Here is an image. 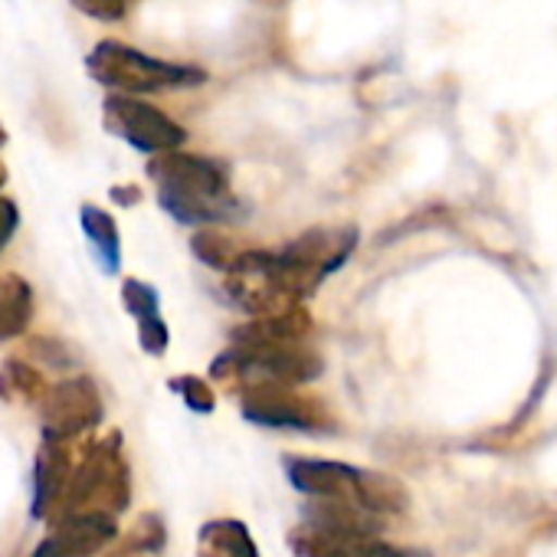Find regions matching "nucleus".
I'll list each match as a JSON object with an SVG mask.
<instances>
[{"label": "nucleus", "mask_w": 557, "mask_h": 557, "mask_svg": "<svg viewBox=\"0 0 557 557\" xmlns=\"http://www.w3.org/2000/svg\"><path fill=\"white\" fill-rule=\"evenodd\" d=\"M312 322L299 309L278 319H249L230 335V348L210 364L216 381L249 384H309L322 374V355L309 345Z\"/></svg>", "instance_id": "obj_1"}, {"label": "nucleus", "mask_w": 557, "mask_h": 557, "mask_svg": "<svg viewBox=\"0 0 557 557\" xmlns=\"http://www.w3.org/2000/svg\"><path fill=\"white\" fill-rule=\"evenodd\" d=\"M148 177L158 184V203L181 223L203 226L243 216L230 187V171L213 158L168 151L148 164Z\"/></svg>", "instance_id": "obj_2"}, {"label": "nucleus", "mask_w": 557, "mask_h": 557, "mask_svg": "<svg viewBox=\"0 0 557 557\" xmlns=\"http://www.w3.org/2000/svg\"><path fill=\"white\" fill-rule=\"evenodd\" d=\"M286 472L289 482L315 502L358 508L374 518L404 515L410 508V492L404 488V482L384 472H368L348 462L302 459V456L286 459Z\"/></svg>", "instance_id": "obj_3"}, {"label": "nucleus", "mask_w": 557, "mask_h": 557, "mask_svg": "<svg viewBox=\"0 0 557 557\" xmlns=\"http://www.w3.org/2000/svg\"><path fill=\"white\" fill-rule=\"evenodd\" d=\"M381 531L384 518L345 505L312 502L306 521L289 531V547L296 557H423L387 544Z\"/></svg>", "instance_id": "obj_4"}, {"label": "nucleus", "mask_w": 557, "mask_h": 557, "mask_svg": "<svg viewBox=\"0 0 557 557\" xmlns=\"http://www.w3.org/2000/svg\"><path fill=\"white\" fill-rule=\"evenodd\" d=\"M86 70L96 83L106 89H115L122 96H141V92H161V89H184L207 83V73L200 66L168 63L154 60L135 47H125L119 40H102L86 57Z\"/></svg>", "instance_id": "obj_5"}, {"label": "nucleus", "mask_w": 557, "mask_h": 557, "mask_svg": "<svg viewBox=\"0 0 557 557\" xmlns=\"http://www.w3.org/2000/svg\"><path fill=\"white\" fill-rule=\"evenodd\" d=\"M128 498H132V475H128L125 453H122V436L112 433L92 443L83 462L76 466L57 521L70 515H112L115 518L119 511L128 508Z\"/></svg>", "instance_id": "obj_6"}, {"label": "nucleus", "mask_w": 557, "mask_h": 557, "mask_svg": "<svg viewBox=\"0 0 557 557\" xmlns=\"http://www.w3.org/2000/svg\"><path fill=\"white\" fill-rule=\"evenodd\" d=\"M358 246L355 226H315L283 249H275V272L283 286L306 302L332 272H338Z\"/></svg>", "instance_id": "obj_7"}, {"label": "nucleus", "mask_w": 557, "mask_h": 557, "mask_svg": "<svg viewBox=\"0 0 557 557\" xmlns=\"http://www.w3.org/2000/svg\"><path fill=\"white\" fill-rule=\"evenodd\" d=\"M239 410L249 423L272 430H302V433H329L335 430V417L329 407L302 394L289 384H249L239 387Z\"/></svg>", "instance_id": "obj_8"}, {"label": "nucleus", "mask_w": 557, "mask_h": 557, "mask_svg": "<svg viewBox=\"0 0 557 557\" xmlns=\"http://www.w3.org/2000/svg\"><path fill=\"white\" fill-rule=\"evenodd\" d=\"M102 119L115 138H122L135 151H145L154 158L177 151L187 141V132L171 115H164L161 109H154L141 99H132V96H109L102 106Z\"/></svg>", "instance_id": "obj_9"}, {"label": "nucleus", "mask_w": 557, "mask_h": 557, "mask_svg": "<svg viewBox=\"0 0 557 557\" xmlns=\"http://www.w3.org/2000/svg\"><path fill=\"white\" fill-rule=\"evenodd\" d=\"M40 417H44V440L66 443V440L92 430L102 420L99 387L89 377L60 381L53 391H47V397L40 404Z\"/></svg>", "instance_id": "obj_10"}, {"label": "nucleus", "mask_w": 557, "mask_h": 557, "mask_svg": "<svg viewBox=\"0 0 557 557\" xmlns=\"http://www.w3.org/2000/svg\"><path fill=\"white\" fill-rule=\"evenodd\" d=\"M119 524L112 515H70L53 524L50 537L37 544L34 557H96L115 541Z\"/></svg>", "instance_id": "obj_11"}, {"label": "nucleus", "mask_w": 557, "mask_h": 557, "mask_svg": "<svg viewBox=\"0 0 557 557\" xmlns=\"http://www.w3.org/2000/svg\"><path fill=\"white\" fill-rule=\"evenodd\" d=\"M73 472H76V466L70 459L66 443L44 440L40 456H37V479H34V518L57 524L66 492H70V482H73Z\"/></svg>", "instance_id": "obj_12"}, {"label": "nucleus", "mask_w": 557, "mask_h": 557, "mask_svg": "<svg viewBox=\"0 0 557 557\" xmlns=\"http://www.w3.org/2000/svg\"><path fill=\"white\" fill-rule=\"evenodd\" d=\"M122 302H125V309L138 322V342H141V348L148 355L161 358L168 351L171 335H168V325L161 319V302H158L154 286L141 283V278H125V283H122Z\"/></svg>", "instance_id": "obj_13"}, {"label": "nucleus", "mask_w": 557, "mask_h": 557, "mask_svg": "<svg viewBox=\"0 0 557 557\" xmlns=\"http://www.w3.org/2000/svg\"><path fill=\"white\" fill-rule=\"evenodd\" d=\"M197 554L200 557H259V547H256V541L243 521L216 518V521H207L200 528Z\"/></svg>", "instance_id": "obj_14"}, {"label": "nucleus", "mask_w": 557, "mask_h": 557, "mask_svg": "<svg viewBox=\"0 0 557 557\" xmlns=\"http://www.w3.org/2000/svg\"><path fill=\"white\" fill-rule=\"evenodd\" d=\"M34 319V289L24 275H0V342H11L27 332Z\"/></svg>", "instance_id": "obj_15"}, {"label": "nucleus", "mask_w": 557, "mask_h": 557, "mask_svg": "<svg viewBox=\"0 0 557 557\" xmlns=\"http://www.w3.org/2000/svg\"><path fill=\"white\" fill-rule=\"evenodd\" d=\"M79 220H83V230H86L96 256L102 259V269L119 272V265H122V239H119V226H115L112 213H106L102 207L83 203Z\"/></svg>", "instance_id": "obj_16"}, {"label": "nucleus", "mask_w": 557, "mask_h": 557, "mask_svg": "<svg viewBox=\"0 0 557 557\" xmlns=\"http://www.w3.org/2000/svg\"><path fill=\"white\" fill-rule=\"evenodd\" d=\"M190 249L200 262H207L210 269H220V272H230L239 256L249 249V246H239L236 239L223 236V233H213V230H203L190 239Z\"/></svg>", "instance_id": "obj_17"}, {"label": "nucleus", "mask_w": 557, "mask_h": 557, "mask_svg": "<svg viewBox=\"0 0 557 557\" xmlns=\"http://www.w3.org/2000/svg\"><path fill=\"white\" fill-rule=\"evenodd\" d=\"M0 394H4V400H14V397H40L44 400V381L34 368L8 361L4 371H0Z\"/></svg>", "instance_id": "obj_18"}, {"label": "nucleus", "mask_w": 557, "mask_h": 557, "mask_svg": "<svg viewBox=\"0 0 557 557\" xmlns=\"http://www.w3.org/2000/svg\"><path fill=\"white\" fill-rule=\"evenodd\" d=\"M171 391L181 394V400H184L190 410H197V413H210V410L216 407L213 391H210L207 381H200V377H174V381H171Z\"/></svg>", "instance_id": "obj_19"}, {"label": "nucleus", "mask_w": 557, "mask_h": 557, "mask_svg": "<svg viewBox=\"0 0 557 557\" xmlns=\"http://www.w3.org/2000/svg\"><path fill=\"white\" fill-rule=\"evenodd\" d=\"M73 8L83 11V14L92 17V21L115 24V21H125V14H128V0H73Z\"/></svg>", "instance_id": "obj_20"}, {"label": "nucleus", "mask_w": 557, "mask_h": 557, "mask_svg": "<svg viewBox=\"0 0 557 557\" xmlns=\"http://www.w3.org/2000/svg\"><path fill=\"white\" fill-rule=\"evenodd\" d=\"M17 223H21V210H17V203H14V200H8V197H0V252H4V246L11 243V236H14Z\"/></svg>", "instance_id": "obj_21"}, {"label": "nucleus", "mask_w": 557, "mask_h": 557, "mask_svg": "<svg viewBox=\"0 0 557 557\" xmlns=\"http://www.w3.org/2000/svg\"><path fill=\"white\" fill-rule=\"evenodd\" d=\"M4 181H8V171H4V164H0V187H4Z\"/></svg>", "instance_id": "obj_22"}, {"label": "nucleus", "mask_w": 557, "mask_h": 557, "mask_svg": "<svg viewBox=\"0 0 557 557\" xmlns=\"http://www.w3.org/2000/svg\"><path fill=\"white\" fill-rule=\"evenodd\" d=\"M4 145H8V132H4V128H0V148H4Z\"/></svg>", "instance_id": "obj_23"}]
</instances>
